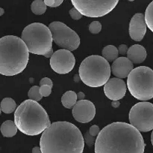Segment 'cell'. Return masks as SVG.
Here are the masks:
<instances>
[{"instance_id":"7402d4cb","label":"cell","mask_w":153,"mask_h":153,"mask_svg":"<svg viewBox=\"0 0 153 153\" xmlns=\"http://www.w3.org/2000/svg\"><path fill=\"white\" fill-rule=\"evenodd\" d=\"M144 16L146 26L153 32V1L148 5Z\"/></svg>"},{"instance_id":"4fadbf2b","label":"cell","mask_w":153,"mask_h":153,"mask_svg":"<svg viewBox=\"0 0 153 153\" xmlns=\"http://www.w3.org/2000/svg\"><path fill=\"white\" fill-rule=\"evenodd\" d=\"M126 84L119 78H111L104 86L105 94L112 100L122 99L126 93Z\"/></svg>"},{"instance_id":"484cf974","label":"cell","mask_w":153,"mask_h":153,"mask_svg":"<svg viewBox=\"0 0 153 153\" xmlns=\"http://www.w3.org/2000/svg\"><path fill=\"white\" fill-rule=\"evenodd\" d=\"M84 140L86 142L87 145L88 146V147H92L95 144V137L94 136H92L91 135H90L88 133H86L85 135H84Z\"/></svg>"},{"instance_id":"603a6c76","label":"cell","mask_w":153,"mask_h":153,"mask_svg":"<svg viewBox=\"0 0 153 153\" xmlns=\"http://www.w3.org/2000/svg\"><path fill=\"white\" fill-rule=\"evenodd\" d=\"M28 96L30 100L37 102L41 100L42 98H43V96L40 93V87L37 86H32L30 88L28 92Z\"/></svg>"},{"instance_id":"e575fe53","label":"cell","mask_w":153,"mask_h":153,"mask_svg":"<svg viewBox=\"0 0 153 153\" xmlns=\"http://www.w3.org/2000/svg\"><path fill=\"white\" fill-rule=\"evenodd\" d=\"M80 76H79V74H76L74 76V80L76 82H79V80H80Z\"/></svg>"},{"instance_id":"8992f818","label":"cell","mask_w":153,"mask_h":153,"mask_svg":"<svg viewBox=\"0 0 153 153\" xmlns=\"http://www.w3.org/2000/svg\"><path fill=\"white\" fill-rule=\"evenodd\" d=\"M111 66L102 56L92 55L87 57L81 63L79 70L80 79L90 87L105 86L111 76Z\"/></svg>"},{"instance_id":"e0dca14e","label":"cell","mask_w":153,"mask_h":153,"mask_svg":"<svg viewBox=\"0 0 153 153\" xmlns=\"http://www.w3.org/2000/svg\"><path fill=\"white\" fill-rule=\"evenodd\" d=\"M1 132L4 137H12L16 134L17 127L14 122L11 120H7L1 124Z\"/></svg>"},{"instance_id":"9c48e42d","label":"cell","mask_w":153,"mask_h":153,"mask_svg":"<svg viewBox=\"0 0 153 153\" xmlns=\"http://www.w3.org/2000/svg\"><path fill=\"white\" fill-rule=\"evenodd\" d=\"M49 28L52 33V40L60 47L69 51L77 49L80 44V38L77 33L61 22H51Z\"/></svg>"},{"instance_id":"44dd1931","label":"cell","mask_w":153,"mask_h":153,"mask_svg":"<svg viewBox=\"0 0 153 153\" xmlns=\"http://www.w3.org/2000/svg\"><path fill=\"white\" fill-rule=\"evenodd\" d=\"M31 11L36 15H41L46 12V5L43 0H36L31 3Z\"/></svg>"},{"instance_id":"d4e9b609","label":"cell","mask_w":153,"mask_h":153,"mask_svg":"<svg viewBox=\"0 0 153 153\" xmlns=\"http://www.w3.org/2000/svg\"><path fill=\"white\" fill-rule=\"evenodd\" d=\"M52 86L47 85L41 86L40 87V93L43 97H48L49 95H50L51 92H52Z\"/></svg>"},{"instance_id":"30bf717a","label":"cell","mask_w":153,"mask_h":153,"mask_svg":"<svg viewBox=\"0 0 153 153\" xmlns=\"http://www.w3.org/2000/svg\"><path fill=\"white\" fill-rule=\"evenodd\" d=\"M131 125L139 131L153 130V104L146 101L137 103L129 112Z\"/></svg>"},{"instance_id":"836d02e7","label":"cell","mask_w":153,"mask_h":153,"mask_svg":"<svg viewBox=\"0 0 153 153\" xmlns=\"http://www.w3.org/2000/svg\"><path fill=\"white\" fill-rule=\"evenodd\" d=\"M32 153H42V152L40 147L35 146L32 148Z\"/></svg>"},{"instance_id":"9a60e30c","label":"cell","mask_w":153,"mask_h":153,"mask_svg":"<svg viewBox=\"0 0 153 153\" xmlns=\"http://www.w3.org/2000/svg\"><path fill=\"white\" fill-rule=\"evenodd\" d=\"M133 69H134L133 64L126 57L117 58L114 61L111 67V70L113 74L119 79L128 77Z\"/></svg>"},{"instance_id":"d6a6232c","label":"cell","mask_w":153,"mask_h":153,"mask_svg":"<svg viewBox=\"0 0 153 153\" xmlns=\"http://www.w3.org/2000/svg\"><path fill=\"white\" fill-rule=\"evenodd\" d=\"M120 104L119 100H112L111 105H112V106H113V107H114V108L119 107Z\"/></svg>"},{"instance_id":"ac0fdd59","label":"cell","mask_w":153,"mask_h":153,"mask_svg":"<svg viewBox=\"0 0 153 153\" xmlns=\"http://www.w3.org/2000/svg\"><path fill=\"white\" fill-rule=\"evenodd\" d=\"M77 94L73 91H67L61 98V103L64 107L71 109L77 102Z\"/></svg>"},{"instance_id":"52a82bcc","label":"cell","mask_w":153,"mask_h":153,"mask_svg":"<svg viewBox=\"0 0 153 153\" xmlns=\"http://www.w3.org/2000/svg\"><path fill=\"white\" fill-rule=\"evenodd\" d=\"M127 87L138 100L146 101L153 98V70L146 66L134 68L128 76Z\"/></svg>"},{"instance_id":"ba28073f","label":"cell","mask_w":153,"mask_h":153,"mask_svg":"<svg viewBox=\"0 0 153 153\" xmlns=\"http://www.w3.org/2000/svg\"><path fill=\"white\" fill-rule=\"evenodd\" d=\"M118 0H72V4L82 15L100 17L110 13L118 4Z\"/></svg>"},{"instance_id":"4dcf8cb0","label":"cell","mask_w":153,"mask_h":153,"mask_svg":"<svg viewBox=\"0 0 153 153\" xmlns=\"http://www.w3.org/2000/svg\"><path fill=\"white\" fill-rule=\"evenodd\" d=\"M128 46L126 44H121L120 45L119 47H118V52L119 53H120L121 55H125V54L127 53L128 52Z\"/></svg>"},{"instance_id":"f546056e","label":"cell","mask_w":153,"mask_h":153,"mask_svg":"<svg viewBox=\"0 0 153 153\" xmlns=\"http://www.w3.org/2000/svg\"><path fill=\"white\" fill-rule=\"evenodd\" d=\"M40 86H44V85H47L49 86H53V83H52V80L49 79L48 77H44L43 79H41V80L40 81Z\"/></svg>"},{"instance_id":"2e32d148","label":"cell","mask_w":153,"mask_h":153,"mask_svg":"<svg viewBox=\"0 0 153 153\" xmlns=\"http://www.w3.org/2000/svg\"><path fill=\"white\" fill-rule=\"evenodd\" d=\"M146 50L143 46L139 44H134L128 48L127 52V58L131 63L140 64L143 62L146 58Z\"/></svg>"},{"instance_id":"7a4b0ae2","label":"cell","mask_w":153,"mask_h":153,"mask_svg":"<svg viewBox=\"0 0 153 153\" xmlns=\"http://www.w3.org/2000/svg\"><path fill=\"white\" fill-rule=\"evenodd\" d=\"M85 140L82 132L73 123L55 122L40 137L42 153H82Z\"/></svg>"},{"instance_id":"74e56055","label":"cell","mask_w":153,"mask_h":153,"mask_svg":"<svg viewBox=\"0 0 153 153\" xmlns=\"http://www.w3.org/2000/svg\"><path fill=\"white\" fill-rule=\"evenodd\" d=\"M1 106H0V114H1Z\"/></svg>"},{"instance_id":"3957f363","label":"cell","mask_w":153,"mask_h":153,"mask_svg":"<svg viewBox=\"0 0 153 153\" xmlns=\"http://www.w3.org/2000/svg\"><path fill=\"white\" fill-rule=\"evenodd\" d=\"M29 52L23 40L14 35L0 38V74L14 76L26 68Z\"/></svg>"},{"instance_id":"8d00e7d4","label":"cell","mask_w":153,"mask_h":153,"mask_svg":"<svg viewBox=\"0 0 153 153\" xmlns=\"http://www.w3.org/2000/svg\"><path fill=\"white\" fill-rule=\"evenodd\" d=\"M151 142H152V144L153 146V130H152V134H151Z\"/></svg>"},{"instance_id":"1f68e13d","label":"cell","mask_w":153,"mask_h":153,"mask_svg":"<svg viewBox=\"0 0 153 153\" xmlns=\"http://www.w3.org/2000/svg\"><path fill=\"white\" fill-rule=\"evenodd\" d=\"M85 97V94H84V93L82 92H79L77 94L78 99H79V100H84Z\"/></svg>"},{"instance_id":"7c38bea8","label":"cell","mask_w":153,"mask_h":153,"mask_svg":"<svg viewBox=\"0 0 153 153\" xmlns=\"http://www.w3.org/2000/svg\"><path fill=\"white\" fill-rule=\"evenodd\" d=\"M95 115V106L88 100H79L73 107V116L79 122H90L94 119Z\"/></svg>"},{"instance_id":"277c9868","label":"cell","mask_w":153,"mask_h":153,"mask_svg":"<svg viewBox=\"0 0 153 153\" xmlns=\"http://www.w3.org/2000/svg\"><path fill=\"white\" fill-rule=\"evenodd\" d=\"M14 122L24 134L35 136L50 126V120L44 108L34 100H24L14 112Z\"/></svg>"},{"instance_id":"d590c367","label":"cell","mask_w":153,"mask_h":153,"mask_svg":"<svg viewBox=\"0 0 153 153\" xmlns=\"http://www.w3.org/2000/svg\"><path fill=\"white\" fill-rule=\"evenodd\" d=\"M4 10L3 8H0V16H2L3 14H4Z\"/></svg>"},{"instance_id":"6da1fadb","label":"cell","mask_w":153,"mask_h":153,"mask_svg":"<svg viewBox=\"0 0 153 153\" xmlns=\"http://www.w3.org/2000/svg\"><path fill=\"white\" fill-rule=\"evenodd\" d=\"M146 144L130 124L113 122L102 128L95 141V153H144Z\"/></svg>"},{"instance_id":"5bb4252c","label":"cell","mask_w":153,"mask_h":153,"mask_svg":"<svg viewBox=\"0 0 153 153\" xmlns=\"http://www.w3.org/2000/svg\"><path fill=\"white\" fill-rule=\"evenodd\" d=\"M145 16L143 14H135L131 18L129 23V35L132 40L140 41L143 40L146 32Z\"/></svg>"},{"instance_id":"5b68a950","label":"cell","mask_w":153,"mask_h":153,"mask_svg":"<svg viewBox=\"0 0 153 153\" xmlns=\"http://www.w3.org/2000/svg\"><path fill=\"white\" fill-rule=\"evenodd\" d=\"M23 40L28 52L36 55H42L46 58L52 56V36L50 29L40 22H33L27 26L22 32Z\"/></svg>"},{"instance_id":"f1b7e54d","label":"cell","mask_w":153,"mask_h":153,"mask_svg":"<svg viewBox=\"0 0 153 153\" xmlns=\"http://www.w3.org/2000/svg\"><path fill=\"white\" fill-rule=\"evenodd\" d=\"M100 132V128H99L98 125H96V124L91 126L89 129V134L91 135L92 136H94V137L98 136Z\"/></svg>"},{"instance_id":"d6986e66","label":"cell","mask_w":153,"mask_h":153,"mask_svg":"<svg viewBox=\"0 0 153 153\" xmlns=\"http://www.w3.org/2000/svg\"><path fill=\"white\" fill-rule=\"evenodd\" d=\"M102 54L103 58L108 62H113L117 58L119 52H118V49L115 46L108 45L103 48Z\"/></svg>"},{"instance_id":"8fae6325","label":"cell","mask_w":153,"mask_h":153,"mask_svg":"<svg viewBox=\"0 0 153 153\" xmlns=\"http://www.w3.org/2000/svg\"><path fill=\"white\" fill-rule=\"evenodd\" d=\"M76 64L74 55L67 50H58L50 58V65L52 70L59 74H66L71 71Z\"/></svg>"},{"instance_id":"83f0119b","label":"cell","mask_w":153,"mask_h":153,"mask_svg":"<svg viewBox=\"0 0 153 153\" xmlns=\"http://www.w3.org/2000/svg\"><path fill=\"white\" fill-rule=\"evenodd\" d=\"M70 15L73 20H80L82 18V15L76 10L75 8H73L70 10Z\"/></svg>"},{"instance_id":"cb8c5ba5","label":"cell","mask_w":153,"mask_h":153,"mask_svg":"<svg viewBox=\"0 0 153 153\" xmlns=\"http://www.w3.org/2000/svg\"><path fill=\"white\" fill-rule=\"evenodd\" d=\"M102 29V25L99 21H93L89 26V31L92 34H98Z\"/></svg>"},{"instance_id":"ffe728a7","label":"cell","mask_w":153,"mask_h":153,"mask_svg":"<svg viewBox=\"0 0 153 153\" xmlns=\"http://www.w3.org/2000/svg\"><path fill=\"white\" fill-rule=\"evenodd\" d=\"M0 106H1V110L3 112L9 114L16 110V104L13 99L10 98H5L1 100Z\"/></svg>"},{"instance_id":"4316f807","label":"cell","mask_w":153,"mask_h":153,"mask_svg":"<svg viewBox=\"0 0 153 153\" xmlns=\"http://www.w3.org/2000/svg\"><path fill=\"white\" fill-rule=\"evenodd\" d=\"M46 6L51 8H56L61 5L63 2V0H46L44 1Z\"/></svg>"}]
</instances>
